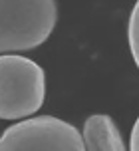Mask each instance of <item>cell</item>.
<instances>
[{
	"mask_svg": "<svg viewBox=\"0 0 139 151\" xmlns=\"http://www.w3.org/2000/svg\"><path fill=\"white\" fill-rule=\"evenodd\" d=\"M46 99V74L34 60L18 54L0 56V119L30 117Z\"/></svg>",
	"mask_w": 139,
	"mask_h": 151,
	"instance_id": "cell-2",
	"label": "cell"
},
{
	"mask_svg": "<svg viewBox=\"0 0 139 151\" xmlns=\"http://www.w3.org/2000/svg\"><path fill=\"white\" fill-rule=\"evenodd\" d=\"M0 149H64L84 151V139L72 123L54 117L40 115L14 123L0 137Z\"/></svg>",
	"mask_w": 139,
	"mask_h": 151,
	"instance_id": "cell-3",
	"label": "cell"
},
{
	"mask_svg": "<svg viewBox=\"0 0 139 151\" xmlns=\"http://www.w3.org/2000/svg\"><path fill=\"white\" fill-rule=\"evenodd\" d=\"M129 149L139 151V117L135 119V123H133V129H131V139H129Z\"/></svg>",
	"mask_w": 139,
	"mask_h": 151,
	"instance_id": "cell-6",
	"label": "cell"
},
{
	"mask_svg": "<svg viewBox=\"0 0 139 151\" xmlns=\"http://www.w3.org/2000/svg\"><path fill=\"white\" fill-rule=\"evenodd\" d=\"M127 38H129V50H131L133 62H135V66L139 68V0L135 2L131 14H129Z\"/></svg>",
	"mask_w": 139,
	"mask_h": 151,
	"instance_id": "cell-5",
	"label": "cell"
},
{
	"mask_svg": "<svg viewBox=\"0 0 139 151\" xmlns=\"http://www.w3.org/2000/svg\"><path fill=\"white\" fill-rule=\"evenodd\" d=\"M82 139H84L85 149L93 151H123L125 141L119 129H117L115 121L109 115H90L84 123V131H82Z\"/></svg>",
	"mask_w": 139,
	"mask_h": 151,
	"instance_id": "cell-4",
	"label": "cell"
},
{
	"mask_svg": "<svg viewBox=\"0 0 139 151\" xmlns=\"http://www.w3.org/2000/svg\"><path fill=\"white\" fill-rule=\"evenodd\" d=\"M56 22V0H0V54L42 46Z\"/></svg>",
	"mask_w": 139,
	"mask_h": 151,
	"instance_id": "cell-1",
	"label": "cell"
}]
</instances>
